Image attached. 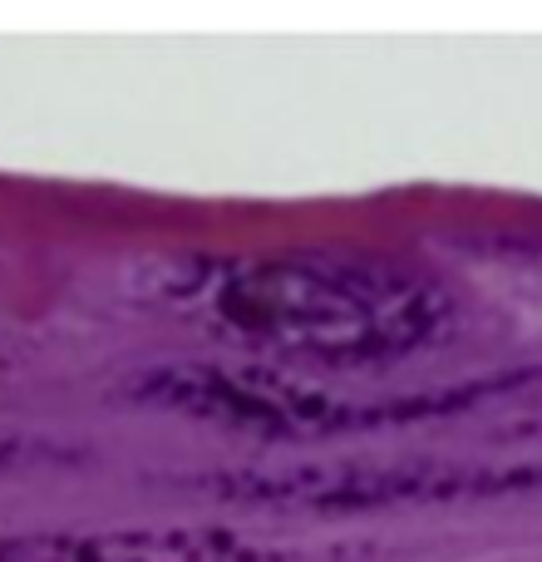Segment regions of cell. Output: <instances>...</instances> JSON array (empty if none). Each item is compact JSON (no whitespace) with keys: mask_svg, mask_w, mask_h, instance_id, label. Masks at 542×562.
Masks as SVG:
<instances>
[{"mask_svg":"<svg viewBox=\"0 0 542 562\" xmlns=\"http://www.w3.org/2000/svg\"><path fill=\"white\" fill-rule=\"evenodd\" d=\"M488 488H542V464L533 469H459V464H405V469H301V474L257 479L247 498H296L310 508H370L405 498H454Z\"/></svg>","mask_w":542,"mask_h":562,"instance_id":"3957f363","label":"cell"},{"mask_svg":"<svg viewBox=\"0 0 542 562\" xmlns=\"http://www.w3.org/2000/svg\"><path fill=\"white\" fill-rule=\"evenodd\" d=\"M207 311L233 336L320 366H385L434 346L454 301L429 277L360 257H257L223 267Z\"/></svg>","mask_w":542,"mask_h":562,"instance_id":"6da1fadb","label":"cell"},{"mask_svg":"<svg viewBox=\"0 0 542 562\" xmlns=\"http://www.w3.org/2000/svg\"><path fill=\"white\" fill-rule=\"evenodd\" d=\"M148 400L188 409L207 419H233V425H262L296 435V429H350V425H380V419H405L425 409H449L454 400H405V405H360L346 395L296 385L286 375L267 370H233V366H183V370H154L144 380Z\"/></svg>","mask_w":542,"mask_h":562,"instance_id":"7a4b0ae2","label":"cell"},{"mask_svg":"<svg viewBox=\"0 0 542 562\" xmlns=\"http://www.w3.org/2000/svg\"><path fill=\"white\" fill-rule=\"evenodd\" d=\"M0 562H262V553L227 528H128L0 538Z\"/></svg>","mask_w":542,"mask_h":562,"instance_id":"277c9868","label":"cell"},{"mask_svg":"<svg viewBox=\"0 0 542 562\" xmlns=\"http://www.w3.org/2000/svg\"><path fill=\"white\" fill-rule=\"evenodd\" d=\"M15 454H20V445H15V439L0 435V464H5V459H15Z\"/></svg>","mask_w":542,"mask_h":562,"instance_id":"5b68a950","label":"cell"}]
</instances>
